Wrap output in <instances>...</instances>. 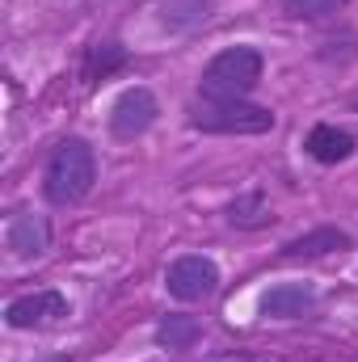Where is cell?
Returning <instances> with one entry per match:
<instances>
[{
	"instance_id": "6",
	"label": "cell",
	"mask_w": 358,
	"mask_h": 362,
	"mask_svg": "<svg viewBox=\"0 0 358 362\" xmlns=\"http://www.w3.org/2000/svg\"><path fill=\"white\" fill-rule=\"evenodd\" d=\"M68 316V299L59 291H34V295H17L8 308H4V320L8 329H42V325H55Z\"/></svg>"
},
{
	"instance_id": "10",
	"label": "cell",
	"mask_w": 358,
	"mask_h": 362,
	"mask_svg": "<svg viewBox=\"0 0 358 362\" xmlns=\"http://www.w3.org/2000/svg\"><path fill=\"white\" fill-rule=\"evenodd\" d=\"M346 245H350L346 232H337V228H316V232H308V236L287 240V245H282V257H287V262H299V257H329V253H342Z\"/></svg>"
},
{
	"instance_id": "1",
	"label": "cell",
	"mask_w": 358,
	"mask_h": 362,
	"mask_svg": "<svg viewBox=\"0 0 358 362\" xmlns=\"http://www.w3.org/2000/svg\"><path fill=\"white\" fill-rule=\"evenodd\" d=\"M93 181H97V156L85 139H64L42 173V194L55 206H76L81 198H89Z\"/></svg>"
},
{
	"instance_id": "2",
	"label": "cell",
	"mask_w": 358,
	"mask_h": 362,
	"mask_svg": "<svg viewBox=\"0 0 358 362\" xmlns=\"http://www.w3.org/2000/svg\"><path fill=\"white\" fill-rule=\"evenodd\" d=\"M262 68H266V59H262L258 47H228L202 68L198 89H202L207 101H245L258 89Z\"/></svg>"
},
{
	"instance_id": "5",
	"label": "cell",
	"mask_w": 358,
	"mask_h": 362,
	"mask_svg": "<svg viewBox=\"0 0 358 362\" xmlns=\"http://www.w3.org/2000/svg\"><path fill=\"white\" fill-rule=\"evenodd\" d=\"M156 114H161V105H156L152 89H144V85L122 89L118 101L110 105V131H114L118 139H135V135H144V131L156 122Z\"/></svg>"
},
{
	"instance_id": "14",
	"label": "cell",
	"mask_w": 358,
	"mask_h": 362,
	"mask_svg": "<svg viewBox=\"0 0 358 362\" xmlns=\"http://www.w3.org/2000/svg\"><path fill=\"white\" fill-rule=\"evenodd\" d=\"M122 59H127V51H122V47H114V42H105V47H93V55H89V76H97V72L105 76V72H110V68H118Z\"/></svg>"
},
{
	"instance_id": "11",
	"label": "cell",
	"mask_w": 358,
	"mask_h": 362,
	"mask_svg": "<svg viewBox=\"0 0 358 362\" xmlns=\"http://www.w3.org/2000/svg\"><path fill=\"white\" fill-rule=\"evenodd\" d=\"M156 341H161L165 350H190V346L198 341V320H194V316H169V320H161Z\"/></svg>"
},
{
	"instance_id": "4",
	"label": "cell",
	"mask_w": 358,
	"mask_h": 362,
	"mask_svg": "<svg viewBox=\"0 0 358 362\" xmlns=\"http://www.w3.org/2000/svg\"><path fill=\"white\" fill-rule=\"evenodd\" d=\"M165 286H169V295L181 299V303L211 299V295L219 291V266H215L211 257H202V253H185V257H178V262L169 266Z\"/></svg>"
},
{
	"instance_id": "13",
	"label": "cell",
	"mask_w": 358,
	"mask_h": 362,
	"mask_svg": "<svg viewBox=\"0 0 358 362\" xmlns=\"http://www.w3.org/2000/svg\"><path fill=\"white\" fill-rule=\"evenodd\" d=\"M232 223H241V228H262L266 223V211H262V194H249V198H241V202H232V215H228Z\"/></svg>"
},
{
	"instance_id": "3",
	"label": "cell",
	"mask_w": 358,
	"mask_h": 362,
	"mask_svg": "<svg viewBox=\"0 0 358 362\" xmlns=\"http://www.w3.org/2000/svg\"><path fill=\"white\" fill-rule=\"evenodd\" d=\"M190 127L211 135H262L274 127V114L266 105H249V101H207L190 114Z\"/></svg>"
},
{
	"instance_id": "7",
	"label": "cell",
	"mask_w": 358,
	"mask_h": 362,
	"mask_svg": "<svg viewBox=\"0 0 358 362\" xmlns=\"http://www.w3.org/2000/svg\"><path fill=\"white\" fill-rule=\"evenodd\" d=\"M316 308V291L308 282H278L262 295V316L270 320H295Z\"/></svg>"
},
{
	"instance_id": "12",
	"label": "cell",
	"mask_w": 358,
	"mask_h": 362,
	"mask_svg": "<svg viewBox=\"0 0 358 362\" xmlns=\"http://www.w3.org/2000/svg\"><path fill=\"white\" fill-rule=\"evenodd\" d=\"M346 4L350 0H282V13L295 17V21H325L337 8H346Z\"/></svg>"
},
{
	"instance_id": "8",
	"label": "cell",
	"mask_w": 358,
	"mask_h": 362,
	"mask_svg": "<svg viewBox=\"0 0 358 362\" xmlns=\"http://www.w3.org/2000/svg\"><path fill=\"white\" fill-rule=\"evenodd\" d=\"M47 245H51V223L34 211H17L13 223H8L13 257H38V253H47Z\"/></svg>"
},
{
	"instance_id": "9",
	"label": "cell",
	"mask_w": 358,
	"mask_h": 362,
	"mask_svg": "<svg viewBox=\"0 0 358 362\" xmlns=\"http://www.w3.org/2000/svg\"><path fill=\"white\" fill-rule=\"evenodd\" d=\"M304 148H308V156L321 160V165H342V160L354 156V135L342 131V127H333V122H321V127L308 131Z\"/></svg>"
}]
</instances>
